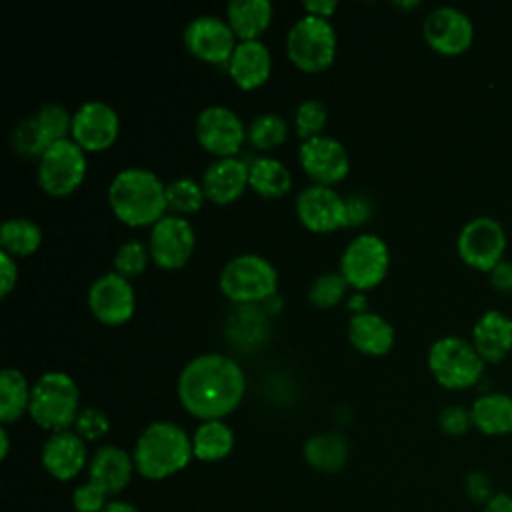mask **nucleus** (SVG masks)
Instances as JSON below:
<instances>
[{
  "label": "nucleus",
  "mask_w": 512,
  "mask_h": 512,
  "mask_svg": "<svg viewBox=\"0 0 512 512\" xmlns=\"http://www.w3.org/2000/svg\"><path fill=\"white\" fill-rule=\"evenodd\" d=\"M120 130L116 110L100 100L84 102L72 116V140L90 152L106 150L112 146Z\"/></svg>",
  "instance_id": "dca6fc26"
},
{
  "label": "nucleus",
  "mask_w": 512,
  "mask_h": 512,
  "mask_svg": "<svg viewBox=\"0 0 512 512\" xmlns=\"http://www.w3.org/2000/svg\"><path fill=\"white\" fill-rule=\"evenodd\" d=\"M290 62L304 72L328 68L336 56V32L328 18L306 14L294 22L286 36Z\"/></svg>",
  "instance_id": "423d86ee"
},
{
  "label": "nucleus",
  "mask_w": 512,
  "mask_h": 512,
  "mask_svg": "<svg viewBox=\"0 0 512 512\" xmlns=\"http://www.w3.org/2000/svg\"><path fill=\"white\" fill-rule=\"evenodd\" d=\"M490 284L504 294H512V260H500L490 272Z\"/></svg>",
  "instance_id": "37998d69"
},
{
  "label": "nucleus",
  "mask_w": 512,
  "mask_h": 512,
  "mask_svg": "<svg viewBox=\"0 0 512 512\" xmlns=\"http://www.w3.org/2000/svg\"><path fill=\"white\" fill-rule=\"evenodd\" d=\"M218 282L230 300L258 302L276 292L278 274L264 256L240 254L222 268Z\"/></svg>",
  "instance_id": "0eeeda50"
},
{
  "label": "nucleus",
  "mask_w": 512,
  "mask_h": 512,
  "mask_svg": "<svg viewBox=\"0 0 512 512\" xmlns=\"http://www.w3.org/2000/svg\"><path fill=\"white\" fill-rule=\"evenodd\" d=\"M336 2L334 0H312V2H304V10L306 14L312 16H320V18H328L334 10H336Z\"/></svg>",
  "instance_id": "de8ad7c7"
},
{
  "label": "nucleus",
  "mask_w": 512,
  "mask_h": 512,
  "mask_svg": "<svg viewBox=\"0 0 512 512\" xmlns=\"http://www.w3.org/2000/svg\"><path fill=\"white\" fill-rule=\"evenodd\" d=\"M0 278H2L0 296H6L18 280V266H16V260L2 250H0Z\"/></svg>",
  "instance_id": "c03bdc74"
},
{
  "label": "nucleus",
  "mask_w": 512,
  "mask_h": 512,
  "mask_svg": "<svg viewBox=\"0 0 512 512\" xmlns=\"http://www.w3.org/2000/svg\"><path fill=\"white\" fill-rule=\"evenodd\" d=\"M270 70V50L262 40H240L228 60V72L242 90L262 86L268 80Z\"/></svg>",
  "instance_id": "4be33fe9"
},
{
  "label": "nucleus",
  "mask_w": 512,
  "mask_h": 512,
  "mask_svg": "<svg viewBox=\"0 0 512 512\" xmlns=\"http://www.w3.org/2000/svg\"><path fill=\"white\" fill-rule=\"evenodd\" d=\"M438 426L448 436H462V434H466L470 428H474L470 408H466L462 404L444 406L440 410V414H438Z\"/></svg>",
  "instance_id": "ea45409f"
},
{
  "label": "nucleus",
  "mask_w": 512,
  "mask_h": 512,
  "mask_svg": "<svg viewBox=\"0 0 512 512\" xmlns=\"http://www.w3.org/2000/svg\"><path fill=\"white\" fill-rule=\"evenodd\" d=\"M74 426H76V434L82 440H100L102 436L108 434L110 420L98 408H84V410H80Z\"/></svg>",
  "instance_id": "58836bf2"
},
{
  "label": "nucleus",
  "mask_w": 512,
  "mask_h": 512,
  "mask_svg": "<svg viewBox=\"0 0 512 512\" xmlns=\"http://www.w3.org/2000/svg\"><path fill=\"white\" fill-rule=\"evenodd\" d=\"M246 186H248V164L234 156L218 158L206 168L202 176L204 194L216 204H228L236 200Z\"/></svg>",
  "instance_id": "5701e85b"
},
{
  "label": "nucleus",
  "mask_w": 512,
  "mask_h": 512,
  "mask_svg": "<svg viewBox=\"0 0 512 512\" xmlns=\"http://www.w3.org/2000/svg\"><path fill=\"white\" fill-rule=\"evenodd\" d=\"M148 256L150 252L140 240H126L124 244L118 246L114 254V268L124 278L138 276L140 272H144Z\"/></svg>",
  "instance_id": "e433bc0d"
},
{
  "label": "nucleus",
  "mask_w": 512,
  "mask_h": 512,
  "mask_svg": "<svg viewBox=\"0 0 512 512\" xmlns=\"http://www.w3.org/2000/svg\"><path fill=\"white\" fill-rule=\"evenodd\" d=\"M28 414L40 428L52 434L68 430L80 414V390L76 382L64 372L42 374L32 386Z\"/></svg>",
  "instance_id": "20e7f679"
},
{
  "label": "nucleus",
  "mask_w": 512,
  "mask_h": 512,
  "mask_svg": "<svg viewBox=\"0 0 512 512\" xmlns=\"http://www.w3.org/2000/svg\"><path fill=\"white\" fill-rule=\"evenodd\" d=\"M204 196L202 184L194 182L192 178H176L166 184V206L178 214L196 212L202 206Z\"/></svg>",
  "instance_id": "473e14b6"
},
{
  "label": "nucleus",
  "mask_w": 512,
  "mask_h": 512,
  "mask_svg": "<svg viewBox=\"0 0 512 512\" xmlns=\"http://www.w3.org/2000/svg\"><path fill=\"white\" fill-rule=\"evenodd\" d=\"M326 120H328L326 106L318 100H304L294 112L296 132L304 140L320 136L322 128L326 126Z\"/></svg>",
  "instance_id": "c9c22d12"
},
{
  "label": "nucleus",
  "mask_w": 512,
  "mask_h": 512,
  "mask_svg": "<svg viewBox=\"0 0 512 512\" xmlns=\"http://www.w3.org/2000/svg\"><path fill=\"white\" fill-rule=\"evenodd\" d=\"M108 202L112 212L128 226L156 224L166 206V186L146 168L120 170L110 188Z\"/></svg>",
  "instance_id": "7ed1b4c3"
},
{
  "label": "nucleus",
  "mask_w": 512,
  "mask_h": 512,
  "mask_svg": "<svg viewBox=\"0 0 512 512\" xmlns=\"http://www.w3.org/2000/svg\"><path fill=\"white\" fill-rule=\"evenodd\" d=\"M246 378L236 360L224 354H200L180 372L178 398L186 412L206 420H222L242 400Z\"/></svg>",
  "instance_id": "f257e3e1"
},
{
  "label": "nucleus",
  "mask_w": 512,
  "mask_h": 512,
  "mask_svg": "<svg viewBox=\"0 0 512 512\" xmlns=\"http://www.w3.org/2000/svg\"><path fill=\"white\" fill-rule=\"evenodd\" d=\"M184 44L196 58L222 64L230 60L236 48V34L222 18L214 14H202L186 26Z\"/></svg>",
  "instance_id": "2eb2a0df"
},
{
  "label": "nucleus",
  "mask_w": 512,
  "mask_h": 512,
  "mask_svg": "<svg viewBox=\"0 0 512 512\" xmlns=\"http://www.w3.org/2000/svg\"><path fill=\"white\" fill-rule=\"evenodd\" d=\"M42 242V232L28 218H10L0 228V248L10 256H28Z\"/></svg>",
  "instance_id": "7c9ffc66"
},
{
  "label": "nucleus",
  "mask_w": 512,
  "mask_h": 512,
  "mask_svg": "<svg viewBox=\"0 0 512 512\" xmlns=\"http://www.w3.org/2000/svg\"><path fill=\"white\" fill-rule=\"evenodd\" d=\"M248 184L264 198H280L290 190L292 178L280 160L260 156L248 164Z\"/></svg>",
  "instance_id": "c85d7f7f"
},
{
  "label": "nucleus",
  "mask_w": 512,
  "mask_h": 512,
  "mask_svg": "<svg viewBox=\"0 0 512 512\" xmlns=\"http://www.w3.org/2000/svg\"><path fill=\"white\" fill-rule=\"evenodd\" d=\"M134 472L136 468L132 454L114 444L100 446L88 460V480L104 490L110 498L120 494L130 484Z\"/></svg>",
  "instance_id": "aec40b11"
},
{
  "label": "nucleus",
  "mask_w": 512,
  "mask_h": 512,
  "mask_svg": "<svg viewBox=\"0 0 512 512\" xmlns=\"http://www.w3.org/2000/svg\"><path fill=\"white\" fill-rule=\"evenodd\" d=\"M88 306L100 322L118 326L132 318L136 296L128 278L120 276L118 272H108L90 286Z\"/></svg>",
  "instance_id": "f3484780"
},
{
  "label": "nucleus",
  "mask_w": 512,
  "mask_h": 512,
  "mask_svg": "<svg viewBox=\"0 0 512 512\" xmlns=\"http://www.w3.org/2000/svg\"><path fill=\"white\" fill-rule=\"evenodd\" d=\"M8 450H10V438H8V430L2 426L0 428V458L2 460L8 458Z\"/></svg>",
  "instance_id": "8fccbe9b"
},
{
  "label": "nucleus",
  "mask_w": 512,
  "mask_h": 512,
  "mask_svg": "<svg viewBox=\"0 0 512 512\" xmlns=\"http://www.w3.org/2000/svg\"><path fill=\"white\" fill-rule=\"evenodd\" d=\"M346 288H348V282L340 272H326L312 282L308 290V298L318 308H330L342 300Z\"/></svg>",
  "instance_id": "72a5a7b5"
},
{
  "label": "nucleus",
  "mask_w": 512,
  "mask_h": 512,
  "mask_svg": "<svg viewBox=\"0 0 512 512\" xmlns=\"http://www.w3.org/2000/svg\"><path fill=\"white\" fill-rule=\"evenodd\" d=\"M50 146H52V142L44 134L36 116L26 118L24 122L18 124L16 132H14V148L18 152H22L26 156H42Z\"/></svg>",
  "instance_id": "f704fd0d"
},
{
  "label": "nucleus",
  "mask_w": 512,
  "mask_h": 512,
  "mask_svg": "<svg viewBox=\"0 0 512 512\" xmlns=\"http://www.w3.org/2000/svg\"><path fill=\"white\" fill-rule=\"evenodd\" d=\"M390 266V252L386 242L376 234L356 236L340 258V274L348 286L368 290L380 284Z\"/></svg>",
  "instance_id": "1a4fd4ad"
},
{
  "label": "nucleus",
  "mask_w": 512,
  "mask_h": 512,
  "mask_svg": "<svg viewBox=\"0 0 512 512\" xmlns=\"http://www.w3.org/2000/svg\"><path fill=\"white\" fill-rule=\"evenodd\" d=\"M480 512H512V496L496 492L484 506H480Z\"/></svg>",
  "instance_id": "49530a36"
},
{
  "label": "nucleus",
  "mask_w": 512,
  "mask_h": 512,
  "mask_svg": "<svg viewBox=\"0 0 512 512\" xmlns=\"http://www.w3.org/2000/svg\"><path fill=\"white\" fill-rule=\"evenodd\" d=\"M348 440L340 432L314 434L304 442V460L318 472H338L348 460Z\"/></svg>",
  "instance_id": "a878e982"
},
{
  "label": "nucleus",
  "mask_w": 512,
  "mask_h": 512,
  "mask_svg": "<svg viewBox=\"0 0 512 512\" xmlns=\"http://www.w3.org/2000/svg\"><path fill=\"white\" fill-rule=\"evenodd\" d=\"M86 174L84 150L70 138L54 142L38 162V182L52 196H68Z\"/></svg>",
  "instance_id": "9d476101"
},
{
  "label": "nucleus",
  "mask_w": 512,
  "mask_h": 512,
  "mask_svg": "<svg viewBox=\"0 0 512 512\" xmlns=\"http://www.w3.org/2000/svg\"><path fill=\"white\" fill-rule=\"evenodd\" d=\"M102 512H140V510L132 502H128V500L110 498V502L104 506Z\"/></svg>",
  "instance_id": "09e8293b"
},
{
  "label": "nucleus",
  "mask_w": 512,
  "mask_h": 512,
  "mask_svg": "<svg viewBox=\"0 0 512 512\" xmlns=\"http://www.w3.org/2000/svg\"><path fill=\"white\" fill-rule=\"evenodd\" d=\"M36 120L52 144L64 140L66 134L72 130V118L68 116V110L60 104H44L36 112Z\"/></svg>",
  "instance_id": "4c0bfd02"
},
{
  "label": "nucleus",
  "mask_w": 512,
  "mask_h": 512,
  "mask_svg": "<svg viewBox=\"0 0 512 512\" xmlns=\"http://www.w3.org/2000/svg\"><path fill=\"white\" fill-rule=\"evenodd\" d=\"M346 210H348V226H358L370 216V204L362 196L346 198Z\"/></svg>",
  "instance_id": "a18cd8bd"
},
{
  "label": "nucleus",
  "mask_w": 512,
  "mask_h": 512,
  "mask_svg": "<svg viewBox=\"0 0 512 512\" xmlns=\"http://www.w3.org/2000/svg\"><path fill=\"white\" fill-rule=\"evenodd\" d=\"M298 156L304 172L314 180V184L330 186L340 182L350 170L346 148L332 136L320 134L304 140L300 144Z\"/></svg>",
  "instance_id": "a211bd4d"
},
{
  "label": "nucleus",
  "mask_w": 512,
  "mask_h": 512,
  "mask_svg": "<svg viewBox=\"0 0 512 512\" xmlns=\"http://www.w3.org/2000/svg\"><path fill=\"white\" fill-rule=\"evenodd\" d=\"M422 34L432 50L444 56H456L472 46L474 22L456 6H436L424 18Z\"/></svg>",
  "instance_id": "9b49d317"
},
{
  "label": "nucleus",
  "mask_w": 512,
  "mask_h": 512,
  "mask_svg": "<svg viewBox=\"0 0 512 512\" xmlns=\"http://www.w3.org/2000/svg\"><path fill=\"white\" fill-rule=\"evenodd\" d=\"M192 456V438L184 428L166 420L146 426L132 452L134 468L146 480H164L178 474Z\"/></svg>",
  "instance_id": "f03ea898"
},
{
  "label": "nucleus",
  "mask_w": 512,
  "mask_h": 512,
  "mask_svg": "<svg viewBox=\"0 0 512 512\" xmlns=\"http://www.w3.org/2000/svg\"><path fill=\"white\" fill-rule=\"evenodd\" d=\"M348 338L356 350L370 356H384L394 344V328L384 316L364 310L350 318Z\"/></svg>",
  "instance_id": "b1692460"
},
{
  "label": "nucleus",
  "mask_w": 512,
  "mask_h": 512,
  "mask_svg": "<svg viewBox=\"0 0 512 512\" xmlns=\"http://www.w3.org/2000/svg\"><path fill=\"white\" fill-rule=\"evenodd\" d=\"M32 388L24 374L16 368L0 372V420L2 424L16 422L30 408Z\"/></svg>",
  "instance_id": "c756f323"
},
{
  "label": "nucleus",
  "mask_w": 512,
  "mask_h": 512,
  "mask_svg": "<svg viewBox=\"0 0 512 512\" xmlns=\"http://www.w3.org/2000/svg\"><path fill=\"white\" fill-rule=\"evenodd\" d=\"M234 448V432L224 420H206L192 434L194 458L202 462L224 460Z\"/></svg>",
  "instance_id": "cd10ccee"
},
{
  "label": "nucleus",
  "mask_w": 512,
  "mask_h": 512,
  "mask_svg": "<svg viewBox=\"0 0 512 512\" xmlns=\"http://www.w3.org/2000/svg\"><path fill=\"white\" fill-rule=\"evenodd\" d=\"M108 502H110V496L90 480L76 486L72 492L74 512H102Z\"/></svg>",
  "instance_id": "a19ab883"
},
{
  "label": "nucleus",
  "mask_w": 512,
  "mask_h": 512,
  "mask_svg": "<svg viewBox=\"0 0 512 512\" xmlns=\"http://www.w3.org/2000/svg\"><path fill=\"white\" fill-rule=\"evenodd\" d=\"M470 340L484 362H502L512 352V318L498 308L482 312L472 326Z\"/></svg>",
  "instance_id": "412c9836"
},
{
  "label": "nucleus",
  "mask_w": 512,
  "mask_h": 512,
  "mask_svg": "<svg viewBox=\"0 0 512 512\" xmlns=\"http://www.w3.org/2000/svg\"><path fill=\"white\" fill-rule=\"evenodd\" d=\"M86 440H82L76 432L62 430L54 432L42 446L40 460L44 470L56 480H72L82 468L88 464Z\"/></svg>",
  "instance_id": "6ab92c4d"
},
{
  "label": "nucleus",
  "mask_w": 512,
  "mask_h": 512,
  "mask_svg": "<svg viewBox=\"0 0 512 512\" xmlns=\"http://www.w3.org/2000/svg\"><path fill=\"white\" fill-rule=\"evenodd\" d=\"M226 14V22L240 40H258L272 20V4L268 0H232Z\"/></svg>",
  "instance_id": "bb28decb"
},
{
  "label": "nucleus",
  "mask_w": 512,
  "mask_h": 512,
  "mask_svg": "<svg viewBox=\"0 0 512 512\" xmlns=\"http://www.w3.org/2000/svg\"><path fill=\"white\" fill-rule=\"evenodd\" d=\"M486 362L474 348L472 340L446 334L432 342L428 350V368L436 382L448 390L474 386L484 374Z\"/></svg>",
  "instance_id": "39448f33"
},
{
  "label": "nucleus",
  "mask_w": 512,
  "mask_h": 512,
  "mask_svg": "<svg viewBox=\"0 0 512 512\" xmlns=\"http://www.w3.org/2000/svg\"><path fill=\"white\" fill-rule=\"evenodd\" d=\"M464 490H466V496L474 502V504H480L484 506L496 492L492 490V480L486 472L482 470H470L466 474V480H464Z\"/></svg>",
  "instance_id": "79ce46f5"
},
{
  "label": "nucleus",
  "mask_w": 512,
  "mask_h": 512,
  "mask_svg": "<svg viewBox=\"0 0 512 512\" xmlns=\"http://www.w3.org/2000/svg\"><path fill=\"white\" fill-rule=\"evenodd\" d=\"M194 230L190 222L178 214L162 216L150 232L148 252L152 260L168 270L182 268L194 250Z\"/></svg>",
  "instance_id": "f8f14e48"
},
{
  "label": "nucleus",
  "mask_w": 512,
  "mask_h": 512,
  "mask_svg": "<svg viewBox=\"0 0 512 512\" xmlns=\"http://www.w3.org/2000/svg\"><path fill=\"white\" fill-rule=\"evenodd\" d=\"M296 214L312 232H332L348 226L346 200L322 184H312L296 196Z\"/></svg>",
  "instance_id": "4468645a"
},
{
  "label": "nucleus",
  "mask_w": 512,
  "mask_h": 512,
  "mask_svg": "<svg viewBox=\"0 0 512 512\" xmlns=\"http://www.w3.org/2000/svg\"><path fill=\"white\" fill-rule=\"evenodd\" d=\"M472 424L484 436L512 434V394L486 392L480 394L472 406Z\"/></svg>",
  "instance_id": "393cba45"
},
{
  "label": "nucleus",
  "mask_w": 512,
  "mask_h": 512,
  "mask_svg": "<svg viewBox=\"0 0 512 512\" xmlns=\"http://www.w3.org/2000/svg\"><path fill=\"white\" fill-rule=\"evenodd\" d=\"M508 246L504 224L492 216H476L468 220L456 238L458 256L472 268L490 272L500 260Z\"/></svg>",
  "instance_id": "6e6552de"
},
{
  "label": "nucleus",
  "mask_w": 512,
  "mask_h": 512,
  "mask_svg": "<svg viewBox=\"0 0 512 512\" xmlns=\"http://www.w3.org/2000/svg\"><path fill=\"white\" fill-rule=\"evenodd\" d=\"M288 126L282 116L274 112H264L252 120L248 128V142L258 150H270L286 140Z\"/></svg>",
  "instance_id": "2f4dec72"
},
{
  "label": "nucleus",
  "mask_w": 512,
  "mask_h": 512,
  "mask_svg": "<svg viewBox=\"0 0 512 512\" xmlns=\"http://www.w3.org/2000/svg\"><path fill=\"white\" fill-rule=\"evenodd\" d=\"M196 138L200 146L220 158L234 156L244 140L240 116L226 106H208L196 118Z\"/></svg>",
  "instance_id": "ddd939ff"
}]
</instances>
